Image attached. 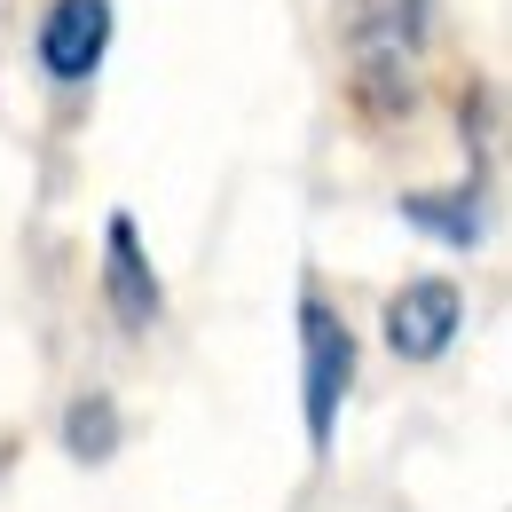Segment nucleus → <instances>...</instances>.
Segmentation results:
<instances>
[{"instance_id": "nucleus-1", "label": "nucleus", "mask_w": 512, "mask_h": 512, "mask_svg": "<svg viewBox=\"0 0 512 512\" xmlns=\"http://www.w3.org/2000/svg\"><path fill=\"white\" fill-rule=\"evenodd\" d=\"M434 32V0H339L347 71L371 119H402L418 103V56Z\"/></svg>"}, {"instance_id": "nucleus-2", "label": "nucleus", "mask_w": 512, "mask_h": 512, "mask_svg": "<svg viewBox=\"0 0 512 512\" xmlns=\"http://www.w3.org/2000/svg\"><path fill=\"white\" fill-rule=\"evenodd\" d=\"M355 394V331L331 300H300V418H308V449H331L339 434V410Z\"/></svg>"}, {"instance_id": "nucleus-3", "label": "nucleus", "mask_w": 512, "mask_h": 512, "mask_svg": "<svg viewBox=\"0 0 512 512\" xmlns=\"http://www.w3.org/2000/svg\"><path fill=\"white\" fill-rule=\"evenodd\" d=\"M111 0H48V16L32 24V56L56 87H87L111 56Z\"/></svg>"}, {"instance_id": "nucleus-4", "label": "nucleus", "mask_w": 512, "mask_h": 512, "mask_svg": "<svg viewBox=\"0 0 512 512\" xmlns=\"http://www.w3.org/2000/svg\"><path fill=\"white\" fill-rule=\"evenodd\" d=\"M465 331V292L449 276H410L394 300H386V347L402 363H442L449 339Z\"/></svg>"}, {"instance_id": "nucleus-5", "label": "nucleus", "mask_w": 512, "mask_h": 512, "mask_svg": "<svg viewBox=\"0 0 512 512\" xmlns=\"http://www.w3.org/2000/svg\"><path fill=\"white\" fill-rule=\"evenodd\" d=\"M103 300H111V316L127 323V331H150L158 308H166L158 268H150V253H142L134 213H111V229H103Z\"/></svg>"}, {"instance_id": "nucleus-6", "label": "nucleus", "mask_w": 512, "mask_h": 512, "mask_svg": "<svg viewBox=\"0 0 512 512\" xmlns=\"http://www.w3.org/2000/svg\"><path fill=\"white\" fill-rule=\"evenodd\" d=\"M402 221L426 229V237H442L449 253H473L489 237V190H481V174H465L457 190H410L402 197Z\"/></svg>"}, {"instance_id": "nucleus-7", "label": "nucleus", "mask_w": 512, "mask_h": 512, "mask_svg": "<svg viewBox=\"0 0 512 512\" xmlns=\"http://www.w3.org/2000/svg\"><path fill=\"white\" fill-rule=\"evenodd\" d=\"M64 449H71V465H103V457L119 449V402H111V394H71Z\"/></svg>"}]
</instances>
